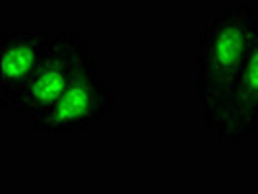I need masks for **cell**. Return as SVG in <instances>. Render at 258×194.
<instances>
[{
	"label": "cell",
	"instance_id": "cell-1",
	"mask_svg": "<svg viewBox=\"0 0 258 194\" xmlns=\"http://www.w3.org/2000/svg\"><path fill=\"white\" fill-rule=\"evenodd\" d=\"M256 20L258 10L250 0H235L212 14L198 31L194 90L200 105V124L210 134L218 130Z\"/></svg>",
	"mask_w": 258,
	"mask_h": 194
},
{
	"label": "cell",
	"instance_id": "cell-2",
	"mask_svg": "<svg viewBox=\"0 0 258 194\" xmlns=\"http://www.w3.org/2000/svg\"><path fill=\"white\" fill-rule=\"evenodd\" d=\"M116 95L93 56L64 93L39 116L29 120L31 130L45 138H62L103 124L113 115Z\"/></svg>",
	"mask_w": 258,
	"mask_h": 194
},
{
	"label": "cell",
	"instance_id": "cell-3",
	"mask_svg": "<svg viewBox=\"0 0 258 194\" xmlns=\"http://www.w3.org/2000/svg\"><path fill=\"white\" fill-rule=\"evenodd\" d=\"M91 45L74 29H58L43 62L16 95L10 111L27 120L45 113L93 58Z\"/></svg>",
	"mask_w": 258,
	"mask_h": 194
},
{
	"label": "cell",
	"instance_id": "cell-4",
	"mask_svg": "<svg viewBox=\"0 0 258 194\" xmlns=\"http://www.w3.org/2000/svg\"><path fill=\"white\" fill-rule=\"evenodd\" d=\"M54 37L49 29L10 27L0 33V105L10 109L20 90L43 62Z\"/></svg>",
	"mask_w": 258,
	"mask_h": 194
},
{
	"label": "cell",
	"instance_id": "cell-5",
	"mask_svg": "<svg viewBox=\"0 0 258 194\" xmlns=\"http://www.w3.org/2000/svg\"><path fill=\"white\" fill-rule=\"evenodd\" d=\"M258 134V20L241 70L235 78L216 138L246 142Z\"/></svg>",
	"mask_w": 258,
	"mask_h": 194
}]
</instances>
